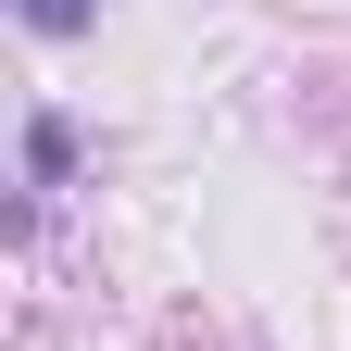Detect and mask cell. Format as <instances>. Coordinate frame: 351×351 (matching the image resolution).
<instances>
[{"instance_id":"cell-2","label":"cell","mask_w":351,"mask_h":351,"mask_svg":"<svg viewBox=\"0 0 351 351\" xmlns=\"http://www.w3.org/2000/svg\"><path fill=\"white\" fill-rule=\"evenodd\" d=\"M13 13H25L38 38H88V25H101V0H13Z\"/></svg>"},{"instance_id":"cell-1","label":"cell","mask_w":351,"mask_h":351,"mask_svg":"<svg viewBox=\"0 0 351 351\" xmlns=\"http://www.w3.org/2000/svg\"><path fill=\"white\" fill-rule=\"evenodd\" d=\"M63 163H75V125L38 113V125H25V176H38V189H63Z\"/></svg>"}]
</instances>
